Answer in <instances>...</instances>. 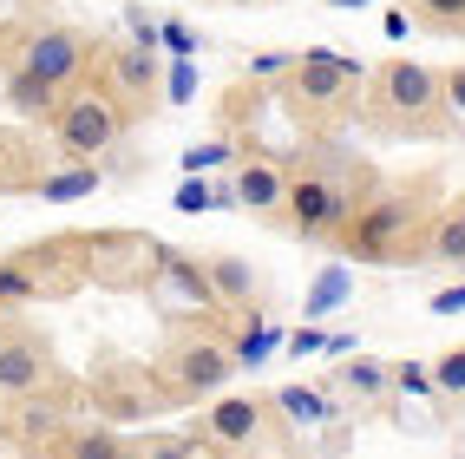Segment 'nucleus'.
<instances>
[{"label": "nucleus", "mask_w": 465, "mask_h": 459, "mask_svg": "<svg viewBox=\"0 0 465 459\" xmlns=\"http://www.w3.org/2000/svg\"><path fill=\"white\" fill-rule=\"evenodd\" d=\"M164 374H171V387H183V394H216V387L236 374V354H230L223 342H210V334H191V342L171 348Z\"/></svg>", "instance_id": "obj_3"}, {"label": "nucleus", "mask_w": 465, "mask_h": 459, "mask_svg": "<svg viewBox=\"0 0 465 459\" xmlns=\"http://www.w3.org/2000/svg\"><path fill=\"white\" fill-rule=\"evenodd\" d=\"M125 26H132L138 53H158V20H144V14H125Z\"/></svg>", "instance_id": "obj_34"}, {"label": "nucleus", "mask_w": 465, "mask_h": 459, "mask_svg": "<svg viewBox=\"0 0 465 459\" xmlns=\"http://www.w3.org/2000/svg\"><path fill=\"white\" fill-rule=\"evenodd\" d=\"M322 342H328V328L308 322V328H295V334H289L282 348H289V361H308V354H322Z\"/></svg>", "instance_id": "obj_27"}, {"label": "nucleus", "mask_w": 465, "mask_h": 459, "mask_svg": "<svg viewBox=\"0 0 465 459\" xmlns=\"http://www.w3.org/2000/svg\"><path fill=\"white\" fill-rule=\"evenodd\" d=\"M177 210H216V184H203V171H183V184H177Z\"/></svg>", "instance_id": "obj_23"}, {"label": "nucleus", "mask_w": 465, "mask_h": 459, "mask_svg": "<svg viewBox=\"0 0 465 459\" xmlns=\"http://www.w3.org/2000/svg\"><path fill=\"white\" fill-rule=\"evenodd\" d=\"M151 73H158V59H151V53H125V66H118V79H125L132 92H144Z\"/></svg>", "instance_id": "obj_28"}, {"label": "nucleus", "mask_w": 465, "mask_h": 459, "mask_svg": "<svg viewBox=\"0 0 465 459\" xmlns=\"http://www.w3.org/2000/svg\"><path fill=\"white\" fill-rule=\"evenodd\" d=\"M381 99L387 112H440V73L432 66H413V59H393V66L381 73Z\"/></svg>", "instance_id": "obj_7"}, {"label": "nucleus", "mask_w": 465, "mask_h": 459, "mask_svg": "<svg viewBox=\"0 0 465 459\" xmlns=\"http://www.w3.org/2000/svg\"><path fill=\"white\" fill-rule=\"evenodd\" d=\"M40 381H46V348L26 342V334H7V342H0V387L7 394H34Z\"/></svg>", "instance_id": "obj_8"}, {"label": "nucleus", "mask_w": 465, "mask_h": 459, "mask_svg": "<svg viewBox=\"0 0 465 459\" xmlns=\"http://www.w3.org/2000/svg\"><path fill=\"white\" fill-rule=\"evenodd\" d=\"M158 46L171 53V59H197V26H183V20H158Z\"/></svg>", "instance_id": "obj_19"}, {"label": "nucleus", "mask_w": 465, "mask_h": 459, "mask_svg": "<svg viewBox=\"0 0 465 459\" xmlns=\"http://www.w3.org/2000/svg\"><path fill=\"white\" fill-rule=\"evenodd\" d=\"M432 394H465V348L432 361Z\"/></svg>", "instance_id": "obj_20"}, {"label": "nucleus", "mask_w": 465, "mask_h": 459, "mask_svg": "<svg viewBox=\"0 0 465 459\" xmlns=\"http://www.w3.org/2000/svg\"><path fill=\"white\" fill-rule=\"evenodd\" d=\"M322 354H334V361H348V354H354V334H348V328H341V334L328 328V342H322Z\"/></svg>", "instance_id": "obj_35"}, {"label": "nucleus", "mask_w": 465, "mask_h": 459, "mask_svg": "<svg viewBox=\"0 0 465 459\" xmlns=\"http://www.w3.org/2000/svg\"><path fill=\"white\" fill-rule=\"evenodd\" d=\"M203 275H210L216 302H250V295H256V269H250V263H236V256H216Z\"/></svg>", "instance_id": "obj_15"}, {"label": "nucleus", "mask_w": 465, "mask_h": 459, "mask_svg": "<svg viewBox=\"0 0 465 459\" xmlns=\"http://www.w3.org/2000/svg\"><path fill=\"white\" fill-rule=\"evenodd\" d=\"M341 236H348L354 263H387L400 250V236H407V204H367L341 224Z\"/></svg>", "instance_id": "obj_5"}, {"label": "nucleus", "mask_w": 465, "mask_h": 459, "mask_svg": "<svg viewBox=\"0 0 465 459\" xmlns=\"http://www.w3.org/2000/svg\"><path fill=\"white\" fill-rule=\"evenodd\" d=\"M105 184V171H92V158H79L73 171H53V177H40V197L46 204H79V197H92Z\"/></svg>", "instance_id": "obj_12"}, {"label": "nucleus", "mask_w": 465, "mask_h": 459, "mask_svg": "<svg viewBox=\"0 0 465 459\" xmlns=\"http://www.w3.org/2000/svg\"><path fill=\"white\" fill-rule=\"evenodd\" d=\"M432 256H440V263H465V210H452V217L432 224Z\"/></svg>", "instance_id": "obj_17"}, {"label": "nucleus", "mask_w": 465, "mask_h": 459, "mask_svg": "<svg viewBox=\"0 0 465 459\" xmlns=\"http://www.w3.org/2000/svg\"><path fill=\"white\" fill-rule=\"evenodd\" d=\"M236 204L242 210H282V197H289V177L275 171V165H262V158H250V165H236Z\"/></svg>", "instance_id": "obj_9"}, {"label": "nucleus", "mask_w": 465, "mask_h": 459, "mask_svg": "<svg viewBox=\"0 0 465 459\" xmlns=\"http://www.w3.org/2000/svg\"><path fill=\"white\" fill-rule=\"evenodd\" d=\"M289 66H295L289 53H256L250 59V79H289Z\"/></svg>", "instance_id": "obj_32"}, {"label": "nucleus", "mask_w": 465, "mask_h": 459, "mask_svg": "<svg viewBox=\"0 0 465 459\" xmlns=\"http://www.w3.org/2000/svg\"><path fill=\"white\" fill-rule=\"evenodd\" d=\"M85 53H92V40L79 34V26H40V34L20 46L14 105H26V112L53 105V92H59V85H73V79L85 73Z\"/></svg>", "instance_id": "obj_1"}, {"label": "nucleus", "mask_w": 465, "mask_h": 459, "mask_svg": "<svg viewBox=\"0 0 465 459\" xmlns=\"http://www.w3.org/2000/svg\"><path fill=\"white\" fill-rule=\"evenodd\" d=\"M282 342H289V328H275V322H262V315H256L250 328L236 334V348H230V354H236V367H262Z\"/></svg>", "instance_id": "obj_14"}, {"label": "nucleus", "mask_w": 465, "mask_h": 459, "mask_svg": "<svg viewBox=\"0 0 465 459\" xmlns=\"http://www.w3.org/2000/svg\"><path fill=\"white\" fill-rule=\"evenodd\" d=\"M59 453H79V459H112V453H125V440H112V434H85V440H66Z\"/></svg>", "instance_id": "obj_25"}, {"label": "nucleus", "mask_w": 465, "mask_h": 459, "mask_svg": "<svg viewBox=\"0 0 465 459\" xmlns=\"http://www.w3.org/2000/svg\"><path fill=\"white\" fill-rule=\"evenodd\" d=\"M348 295H354V275H348V263H328V269L315 275V289H308L302 315H308V322H328V315H334Z\"/></svg>", "instance_id": "obj_11"}, {"label": "nucleus", "mask_w": 465, "mask_h": 459, "mask_svg": "<svg viewBox=\"0 0 465 459\" xmlns=\"http://www.w3.org/2000/svg\"><path fill=\"white\" fill-rule=\"evenodd\" d=\"M400 394H432V367L426 361H400V374H387Z\"/></svg>", "instance_id": "obj_26"}, {"label": "nucleus", "mask_w": 465, "mask_h": 459, "mask_svg": "<svg viewBox=\"0 0 465 459\" xmlns=\"http://www.w3.org/2000/svg\"><path fill=\"white\" fill-rule=\"evenodd\" d=\"M420 14L432 26H465V0H420Z\"/></svg>", "instance_id": "obj_30"}, {"label": "nucleus", "mask_w": 465, "mask_h": 459, "mask_svg": "<svg viewBox=\"0 0 465 459\" xmlns=\"http://www.w3.org/2000/svg\"><path fill=\"white\" fill-rule=\"evenodd\" d=\"M164 99H171V105H191V99H197V66H191V59H171V73H164Z\"/></svg>", "instance_id": "obj_21"}, {"label": "nucleus", "mask_w": 465, "mask_h": 459, "mask_svg": "<svg viewBox=\"0 0 465 459\" xmlns=\"http://www.w3.org/2000/svg\"><path fill=\"white\" fill-rule=\"evenodd\" d=\"M282 204H289V217H295L302 236H328V230H341V224L354 217L348 191H341V184H328V177H295Z\"/></svg>", "instance_id": "obj_4"}, {"label": "nucleus", "mask_w": 465, "mask_h": 459, "mask_svg": "<svg viewBox=\"0 0 465 459\" xmlns=\"http://www.w3.org/2000/svg\"><path fill=\"white\" fill-rule=\"evenodd\" d=\"M20 295H34V275L20 263H0V302H20Z\"/></svg>", "instance_id": "obj_29"}, {"label": "nucleus", "mask_w": 465, "mask_h": 459, "mask_svg": "<svg viewBox=\"0 0 465 459\" xmlns=\"http://www.w3.org/2000/svg\"><path fill=\"white\" fill-rule=\"evenodd\" d=\"M432 315H465V283H452V289H432V302H426Z\"/></svg>", "instance_id": "obj_33"}, {"label": "nucleus", "mask_w": 465, "mask_h": 459, "mask_svg": "<svg viewBox=\"0 0 465 459\" xmlns=\"http://www.w3.org/2000/svg\"><path fill=\"white\" fill-rule=\"evenodd\" d=\"M440 105H446L452 118H465V66H452V73L440 79Z\"/></svg>", "instance_id": "obj_31"}, {"label": "nucleus", "mask_w": 465, "mask_h": 459, "mask_svg": "<svg viewBox=\"0 0 465 459\" xmlns=\"http://www.w3.org/2000/svg\"><path fill=\"white\" fill-rule=\"evenodd\" d=\"M282 414L295 426H322V420H334V401H322V394H308V387H282Z\"/></svg>", "instance_id": "obj_16"}, {"label": "nucleus", "mask_w": 465, "mask_h": 459, "mask_svg": "<svg viewBox=\"0 0 465 459\" xmlns=\"http://www.w3.org/2000/svg\"><path fill=\"white\" fill-rule=\"evenodd\" d=\"M164 289H171V295H183L191 309H210V302H216L203 263H183V256H164Z\"/></svg>", "instance_id": "obj_13"}, {"label": "nucleus", "mask_w": 465, "mask_h": 459, "mask_svg": "<svg viewBox=\"0 0 465 459\" xmlns=\"http://www.w3.org/2000/svg\"><path fill=\"white\" fill-rule=\"evenodd\" d=\"M256 426H262V407L256 401H216L210 407V434L223 440V446H250Z\"/></svg>", "instance_id": "obj_10"}, {"label": "nucleus", "mask_w": 465, "mask_h": 459, "mask_svg": "<svg viewBox=\"0 0 465 459\" xmlns=\"http://www.w3.org/2000/svg\"><path fill=\"white\" fill-rule=\"evenodd\" d=\"M354 79H361V59L354 53H334V46H315V53H302L289 66V85L302 92L308 105H334Z\"/></svg>", "instance_id": "obj_6"}, {"label": "nucleus", "mask_w": 465, "mask_h": 459, "mask_svg": "<svg viewBox=\"0 0 465 459\" xmlns=\"http://www.w3.org/2000/svg\"><path fill=\"white\" fill-rule=\"evenodd\" d=\"M341 381H348V394H381L387 387V367L381 361H348V367H341Z\"/></svg>", "instance_id": "obj_22"}, {"label": "nucleus", "mask_w": 465, "mask_h": 459, "mask_svg": "<svg viewBox=\"0 0 465 459\" xmlns=\"http://www.w3.org/2000/svg\"><path fill=\"white\" fill-rule=\"evenodd\" d=\"M216 165H236V145L230 138H203L183 151V171H216Z\"/></svg>", "instance_id": "obj_18"}, {"label": "nucleus", "mask_w": 465, "mask_h": 459, "mask_svg": "<svg viewBox=\"0 0 465 459\" xmlns=\"http://www.w3.org/2000/svg\"><path fill=\"white\" fill-rule=\"evenodd\" d=\"M53 420H59L53 407H20V414L7 420V434H20V440H40V434H46V426H53Z\"/></svg>", "instance_id": "obj_24"}, {"label": "nucleus", "mask_w": 465, "mask_h": 459, "mask_svg": "<svg viewBox=\"0 0 465 459\" xmlns=\"http://www.w3.org/2000/svg\"><path fill=\"white\" fill-rule=\"evenodd\" d=\"M53 125H59V145H66L73 158H99V151L125 132V112H118L112 92L92 85V92H79V99H66L53 112Z\"/></svg>", "instance_id": "obj_2"}]
</instances>
